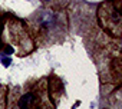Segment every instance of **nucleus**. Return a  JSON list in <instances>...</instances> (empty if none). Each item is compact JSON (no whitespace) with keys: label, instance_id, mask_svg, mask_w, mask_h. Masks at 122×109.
Segmentation results:
<instances>
[{"label":"nucleus","instance_id":"4","mask_svg":"<svg viewBox=\"0 0 122 109\" xmlns=\"http://www.w3.org/2000/svg\"><path fill=\"white\" fill-rule=\"evenodd\" d=\"M121 0H106L96 10V17L101 29L111 37L119 39L122 35V13Z\"/></svg>","mask_w":122,"mask_h":109},{"label":"nucleus","instance_id":"1","mask_svg":"<svg viewBox=\"0 0 122 109\" xmlns=\"http://www.w3.org/2000/svg\"><path fill=\"white\" fill-rule=\"evenodd\" d=\"M37 46L62 43L68 33V15L63 7L46 6L35 12L26 22Z\"/></svg>","mask_w":122,"mask_h":109},{"label":"nucleus","instance_id":"2","mask_svg":"<svg viewBox=\"0 0 122 109\" xmlns=\"http://www.w3.org/2000/svg\"><path fill=\"white\" fill-rule=\"evenodd\" d=\"M56 99L50 78L29 79L7 92L6 109H56Z\"/></svg>","mask_w":122,"mask_h":109},{"label":"nucleus","instance_id":"3","mask_svg":"<svg viewBox=\"0 0 122 109\" xmlns=\"http://www.w3.org/2000/svg\"><path fill=\"white\" fill-rule=\"evenodd\" d=\"M2 43L3 47L9 45L19 58L29 56L36 47L26 22L17 17L6 19L5 26L2 27Z\"/></svg>","mask_w":122,"mask_h":109},{"label":"nucleus","instance_id":"5","mask_svg":"<svg viewBox=\"0 0 122 109\" xmlns=\"http://www.w3.org/2000/svg\"><path fill=\"white\" fill-rule=\"evenodd\" d=\"M7 92L9 88L5 83H0V109H6L7 106Z\"/></svg>","mask_w":122,"mask_h":109},{"label":"nucleus","instance_id":"6","mask_svg":"<svg viewBox=\"0 0 122 109\" xmlns=\"http://www.w3.org/2000/svg\"><path fill=\"white\" fill-rule=\"evenodd\" d=\"M40 2L50 7H60V0H40Z\"/></svg>","mask_w":122,"mask_h":109}]
</instances>
